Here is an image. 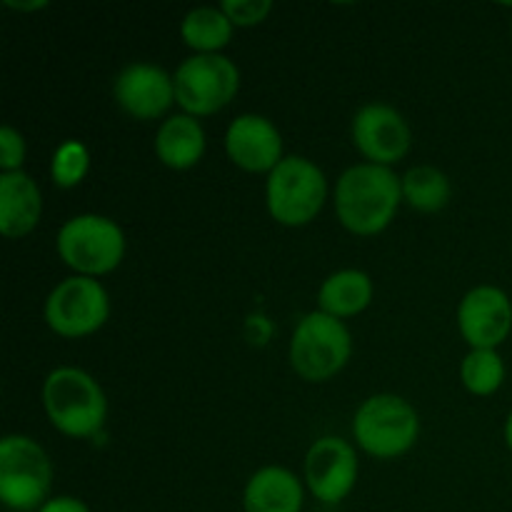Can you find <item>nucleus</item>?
<instances>
[{
    "instance_id": "0eeeda50",
    "label": "nucleus",
    "mask_w": 512,
    "mask_h": 512,
    "mask_svg": "<svg viewBox=\"0 0 512 512\" xmlns=\"http://www.w3.org/2000/svg\"><path fill=\"white\" fill-rule=\"evenodd\" d=\"M53 463L28 435L0 440V503L13 512H38L50 500Z\"/></svg>"
},
{
    "instance_id": "20e7f679",
    "label": "nucleus",
    "mask_w": 512,
    "mask_h": 512,
    "mask_svg": "<svg viewBox=\"0 0 512 512\" xmlns=\"http://www.w3.org/2000/svg\"><path fill=\"white\" fill-rule=\"evenodd\" d=\"M420 438V415L395 393L370 395L353 418V440L365 455L378 460L403 458Z\"/></svg>"
},
{
    "instance_id": "4be33fe9",
    "label": "nucleus",
    "mask_w": 512,
    "mask_h": 512,
    "mask_svg": "<svg viewBox=\"0 0 512 512\" xmlns=\"http://www.w3.org/2000/svg\"><path fill=\"white\" fill-rule=\"evenodd\" d=\"M90 170V150L80 140H65L55 148L53 160H50V180L55 188L73 190L88 178Z\"/></svg>"
},
{
    "instance_id": "bb28decb",
    "label": "nucleus",
    "mask_w": 512,
    "mask_h": 512,
    "mask_svg": "<svg viewBox=\"0 0 512 512\" xmlns=\"http://www.w3.org/2000/svg\"><path fill=\"white\" fill-rule=\"evenodd\" d=\"M505 445H508V450L512 453V410L508 413V418H505Z\"/></svg>"
},
{
    "instance_id": "f257e3e1",
    "label": "nucleus",
    "mask_w": 512,
    "mask_h": 512,
    "mask_svg": "<svg viewBox=\"0 0 512 512\" xmlns=\"http://www.w3.org/2000/svg\"><path fill=\"white\" fill-rule=\"evenodd\" d=\"M393 168L350 165L335 185V215L348 233L373 238L388 230L403 203V183Z\"/></svg>"
},
{
    "instance_id": "aec40b11",
    "label": "nucleus",
    "mask_w": 512,
    "mask_h": 512,
    "mask_svg": "<svg viewBox=\"0 0 512 512\" xmlns=\"http://www.w3.org/2000/svg\"><path fill=\"white\" fill-rule=\"evenodd\" d=\"M400 183H403V203L418 213H440L453 198L450 178L435 165H415Z\"/></svg>"
},
{
    "instance_id": "412c9836",
    "label": "nucleus",
    "mask_w": 512,
    "mask_h": 512,
    "mask_svg": "<svg viewBox=\"0 0 512 512\" xmlns=\"http://www.w3.org/2000/svg\"><path fill=\"white\" fill-rule=\"evenodd\" d=\"M460 383L475 398H490L505 383V360L498 350H470L460 363Z\"/></svg>"
},
{
    "instance_id": "7ed1b4c3",
    "label": "nucleus",
    "mask_w": 512,
    "mask_h": 512,
    "mask_svg": "<svg viewBox=\"0 0 512 512\" xmlns=\"http://www.w3.org/2000/svg\"><path fill=\"white\" fill-rule=\"evenodd\" d=\"M125 233L113 218L98 213L73 215L55 238L60 260L83 278L100 280L120 268L125 260Z\"/></svg>"
},
{
    "instance_id": "f8f14e48",
    "label": "nucleus",
    "mask_w": 512,
    "mask_h": 512,
    "mask_svg": "<svg viewBox=\"0 0 512 512\" xmlns=\"http://www.w3.org/2000/svg\"><path fill=\"white\" fill-rule=\"evenodd\" d=\"M458 330L470 350H498L512 333V298L498 285L468 290L458 305Z\"/></svg>"
},
{
    "instance_id": "a211bd4d",
    "label": "nucleus",
    "mask_w": 512,
    "mask_h": 512,
    "mask_svg": "<svg viewBox=\"0 0 512 512\" xmlns=\"http://www.w3.org/2000/svg\"><path fill=\"white\" fill-rule=\"evenodd\" d=\"M373 295V278L365 270H335L320 285L318 310L345 323L348 318L365 313L373 303Z\"/></svg>"
},
{
    "instance_id": "ddd939ff",
    "label": "nucleus",
    "mask_w": 512,
    "mask_h": 512,
    "mask_svg": "<svg viewBox=\"0 0 512 512\" xmlns=\"http://www.w3.org/2000/svg\"><path fill=\"white\" fill-rule=\"evenodd\" d=\"M113 98L135 120H158L175 105V80L153 63H130L115 75Z\"/></svg>"
},
{
    "instance_id": "423d86ee",
    "label": "nucleus",
    "mask_w": 512,
    "mask_h": 512,
    "mask_svg": "<svg viewBox=\"0 0 512 512\" xmlns=\"http://www.w3.org/2000/svg\"><path fill=\"white\" fill-rule=\"evenodd\" d=\"M353 355V335L338 318L313 310L298 320L290 338V365L305 383L333 380Z\"/></svg>"
},
{
    "instance_id": "6ab92c4d",
    "label": "nucleus",
    "mask_w": 512,
    "mask_h": 512,
    "mask_svg": "<svg viewBox=\"0 0 512 512\" xmlns=\"http://www.w3.org/2000/svg\"><path fill=\"white\" fill-rule=\"evenodd\" d=\"M235 25L220 5H200L180 20V38L195 55H220L230 45Z\"/></svg>"
},
{
    "instance_id": "4468645a",
    "label": "nucleus",
    "mask_w": 512,
    "mask_h": 512,
    "mask_svg": "<svg viewBox=\"0 0 512 512\" xmlns=\"http://www.w3.org/2000/svg\"><path fill=\"white\" fill-rule=\"evenodd\" d=\"M225 153L245 173L270 175L285 158L283 135L265 115L243 113L225 130Z\"/></svg>"
},
{
    "instance_id": "f03ea898",
    "label": "nucleus",
    "mask_w": 512,
    "mask_h": 512,
    "mask_svg": "<svg viewBox=\"0 0 512 512\" xmlns=\"http://www.w3.org/2000/svg\"><path fill=\"white\" fill-rule=\"evenodd\" d=\"M50 425L65 438H93L108 418V398L98 380L73 365L50 370L40 390Z\"/></svg>"
},
{
    "instance_id": "a878e982",
    "label": "nucleus",
    "mask_w": 512,
    "mask_h": 512,
    "mask_svg": "<svg viewBox=\"0 0 512 512\" xmlns=\"http://www.w3.org/2000/svg\"><path fill=\"white\" fill-rule=\"evenodd\" d=\"M5 8L20 10V13H30V10L48 8V3H45V0H33V3H13V0H5Z\"/></svg>"
},
{
    "instance_id": "f3484780",
    "label": "nucleus",
    "mask_w": 512,
    "mask_h": 512,
    "mask_svg": "<svg viewBox=\"0 0 512 512\" xmlns=\"http://www.w3.org/2000/svg\"><path fill=\"white\" fill-rule=\"evenodd\" d=\"M155 158L170 170L195 168L203 160L205 148H208V138H205V128L198 118L193 115H170L160 123L158 133H155Z\"/></svg>"
},
{
    "instance_id": "2eb2a0df",
    "label": "nucleus",
    "mask_w": 512,
    "mask_h": 512,
    "mask_svg": "<svg viewBox=\"0 0 512 512\" xmlns=\"http://www.w3.org/2000/svg\"><path fill=\"white\" fill-rule=\"evenodd\" d=\"M43 215V193L25 170L0 173V233L20 240L33 233Z\"/></svg>"
},
{
    "instance_id": "6e6552de",
    "label": "nucleus",
    "mask_w": 512,
    "mask_h": 512,
    "mask_svg": "<svg viewBox=\"0 0 512 512\" xmlns=\"http://www.w3.org/2000/svg\"><path fill=\"white\" fill-rule=\"evenodd\" d=\"M175 103L185 115L208 118L235 100L240 90V70L228 55H190L173 73Z\"/></svg>"
},
{
    "instance_id": "dca6fc26",
    "label": "nucleus",
    "mask_w": 512,
    "mask_h": 512,
    "mask_svg": "<svg viewBox=\"0 0 512 512\" xmlns=\"http://www.w3.org/2000/svg\"><path fill=\"white\" fill-rule=\"evenodd\" d=\"M305 485L293 470L265 465L255 470L243 490L245 512H303Z\"/></svg>"
},
{
    "instance_id": "cd10ccee",
    "label": "nucleus",
    "mask_w": 512,
    "mask_h": 512,
    "mask_svg": "<svg viewBox=\"0 0 512 512\" xmlns=\"http://www.w3.org/2000/svg\"><path fill=\"white\" fill-rule=\"evenodd\" d=\"M510 38H512V23H510Z\"/></svg>"
},
{
    "instance_id": "9b49d317",
    "label": "nucleus",
    "mask_w": 512,
    "mask_h": 512,
    "mask_svg": "<svg viewBox=\"0 0 512 512\" xmlns=\"http://www.w3.org/2000/svg\"><path fill=\"white\" fill-rule=\"evenodd\" d=\"M353 145L365 163L393 168L410 153L413 133L400 110L385 103H368L355 113L350 125Z\"/></svg>"
},
{
    "instance_id": "1a4fd4ad",
    "label": "nucleus",
    "mask_w": 512,
    "mask_h": 512,
    "mask_svg": "<svg viewBox=\"0 0 512 512\" xmlns=\"http://www.w3.org/2000/svg\"><path fill=\"white\" fill-rule=\"evenodd\" d=\"M110 318V295L103 283L83 275L60 280L45 298V323L65 340L98 333Z\"/></svg>"
},
{
    "instance_id": "b1692460",
    "label": "nucleus",
    "mask_w": 512,
    "mask_h": 512,
    "mask_svg": "<svg viewBox=\"0 0 512 512\" xmlns=\"http://www.w3.org/2000/svg\"><path fill=\"white\" fill-rule=\"evenodd\" d=\"M25 155H28V145H25L23 133L13 125H3L0 128V170L18 173L25 165Z\"/></svg>"
},
{
    "instance_id": "9d476101",
    "label": "nucleus",
    "mask_w": 512,
    "mask_h": 512,
    "mask_svg": "<svg viewBox=\"0 0 512 512\" xmlns=\"http://www.w3.org/2000/svg\"><path fill=\"white\" fill-rule=\"evenodd\" d=\"M305 488L323 505H340L358 485V450L338 435L315 440L305 455Z\"/></svg>"
},
{
    "instance_id": "39448f33",
    "label": "nucleus",
    "mask_w": 512,
    "mask_h": 512,
    "mask_svg": "<svg viewBox=\"0 0 512 512\" xmlns=\"http://www.w3.org/2000/svg\"><path fill=\"white\" fill-rule=\"evenodd\" d=\"M328 200V178L310 158L285 155L265 180V205L270 218L285 228L313 223Z\"/></svg>"
},
{
    "instance_id": "5701e85b",
    "label": "nucleus",
    "mask_w": 512,
    "mask_h": 512,
    "mask_svg": "<svg viewBox=\"0 0 512 512\" xmlns=\"http://www.w3.org/2000/svg\"><path fill=\"white\" fill-rule=\"evenodd\" d=\"M220 8L235 28H255L273 13V0H223Z\"/></svg>"
},
{
    "instance_id": "393cba45",
    "label": "nucleus",
    "mask_w": 512,
    "mask_h": 512,
    "mask_svg": "<svg viewBox=\"0 0 512 512\" xmlns=\"http://www.w3.org/2000/svg\"><path fill=\"white\" fill-rule=\"evenodd\" d=\"M38 512H90V508L75 495H55Z\"/></svg>"
}]
</instances>
